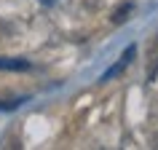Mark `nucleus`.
<instances>
[{
    "label": "nucleus",
    "instance_id": "nucleus-1",
    "mask_svg": "<svg viewBox=\"0 0 158 150\" xmlns=\"http://www.w3.org/2000/svg\"><path fill=\"white\" fill-rule=\"evenodd\" d=\"M134 54H137V46H129V48L121 54V59H118L115 65L110 67V70H105V75H102V81H113V78H118V75L123 73L126 67L131 65V59H134Z\"/></svg>",
    "mask_w": 158,
    "mask_h": 150
},
{
    "label": "nucleus",
    "instance_id": "nucleus-2",
    "mask_svg": "<svg viewBox=\"0 0 158 150\" xmlns=\"http://www.w3.org/2000/svg\"><path fill=\"white\" fill-rule=\"evenodd\" d=\"M145 75H148V81H156L158 75V32L150 38L148 43V62H145Z\"/></svg>",
    "mask_w": 158,
    "mask_h": 150
},
{
    "label": "nucleus",
    "instance_id": "nucleus-3",
    "mask_svg": "<svg viewBox=\"0 0 158 150\" xmlns=\"http://www.w3.org/2000/svg\"><path fill=\"white\" fill-rule=\"evenodd\" d=\"M0 70H30V62L16 56H0Z\"/></svg>",
    "mask_w": 158,
    "mask_h": 150
},
{
    "label": "nucleus",
    "instance_id": "nucleus-4",
    "mask_svg": "<svg viewBox=\"0 0 158 150\" xmlns=\"http://www.w3.org/2000/svg\"><path fill=\"white\" fill-rule=\"evenodd\" d=\"M131 3H123L121 8H115V14H113V24H123L126 19H129V14H131Z\"/></svg>",
    "mask_w": 158,
    "mask_h": 150
}]
</instances>
